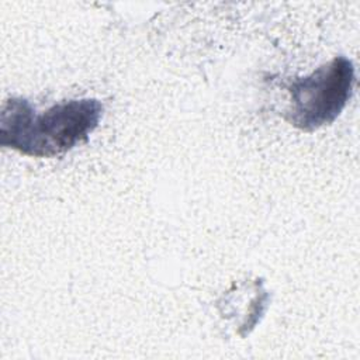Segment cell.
I'll return each instance as SVG.
<instances>
[{"mask_svg": "<svg viewBox=\"0 0 360 360\" xmlns=\"http://www.w3.org/2000/svg\"><path fill=\"white\" fill-rule=\"evenodd\" d=\"M354 84V68L345 56H335L308 76L288 86L290 101L285 120L302 129L314 131L332 124L346 107Z\"/></svg>", "mask_w": 360, "mask_h": 360, "instance_id": "obj_2", "label": "cell"}, {"mask_svg": "<svg viewBox=\"0 0 360 360\" xmlns=\"http://www.w3.org/2000/svg\"><path fill=\"white\" fill-rule=\"evenodd\" d=\"M101 112L96 98L59 103L37 114L27 100L13 97L1 108L0 142L28 156L53 158L86 141Z\"/></svg>", "mask_w": 360, "mask_h": 360, "instance_id": "obj_1", "label": "cell"}]
</instances>
